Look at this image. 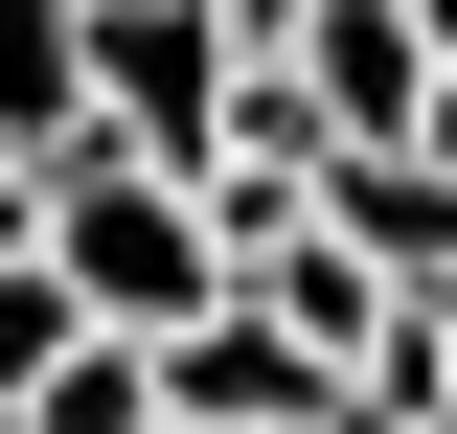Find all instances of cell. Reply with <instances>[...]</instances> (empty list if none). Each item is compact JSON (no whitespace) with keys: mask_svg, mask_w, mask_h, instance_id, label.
<instances>
[{"mask_svg":"<svg viewBox=\"0 0 457 434\" xmlns=\"http://www.w3.org/2000/svg\"><path fill=\"white\" fill-rule=\"evenodd\" d=\"M0 434H161V343H114V321H92V343H69V366L23 388Z\"/></svg>","mask_w":457,"mask_h":434,"instance_id":"obj_6","label":"cell"},{"mask_svg":"<svg viewBox=\"0 0 457 434\" xmlns=\"http://www.w3.org/2000/svg\"><path fill=\"white\" fill-rule=\"evenodd\" d=\"M0 252H46V161H0Z\"/></svg>","mask_w":457,"mask_h":434,"instance_id":"obj_8","label":"cell"},{"mask_svg":"<svg viewBox=\"0 0 457 434\" xmlns=\"http://www.w3.org/2000/svg\"><path fill=\"white\" fill-rule=\"evenodd\" d=\"M411 138H435V161H457V69H435V92H411Z\"/></svg>","mask_w":457,"mask_h":434,"instance_id":"obj_10","label":"cell"},{"mask_svg":"<svg viewBox=\"0 0 457 434\" xmlns=\"http://www.w3.org/2000/svg\"><path fill=\"white\" fill-rule=\"evenodd\" d=\"M320 229L389 274V297H435V274H457V161H435V138H343V161H320Z\"/></svg>","mask_w":457,"mask_h":434,"instance_id":"obj_4","label":"cell"},{"mask_svg":"<svg viewBox=\"0 0 457 434\" xmlns=\"http://www.w3.org/2000/svg\"><path fill=\"white\" fill-rule=\"evenodd\" d=\"M275 92L320 114V161H343V138H411V92H435V46H411V0H297Z\"/></svg>","mask_w":457,"mask_h":434,"instance_id":"obj_3","label":"cell"},{"mask_svg":"<svg viewBox=\"0 0 457 434\" xmlns=\"http://www.w3.org/2000/svg\"><path fill=\"white\" fill-rule=\"evenodd\" d=\"M69 343H92V297H69V274H46V252H0V412H23V388H46V366H69Z\"/></svg>","mask_w":457,"mask_h":434,"instance_id":"obj_7","label":"cell"},{"mask_svg":"<svg viewBox=\"0 0 457 434\" xmlns=\"http://www.w3.org/2000/svg\"><path fill=\"white\" fill-rule=\"evenodd\" d=\"M69 23H92V138L206 183V138H228V92H252V46H228L206 0H69Z\"/></svg>","mask_w":457,"mask_h":434,"instance_id":"obj_2","label":"cell"},{"mask_svg":"<svg viewBox=\"0 0 457 434\" xmlns=\"http://www.w3.org/2000/svg\"><path fill=\"white\" fill-rule=\"evenodd\" d=\"M46 274L92 297L114 343H183V321L228 297V229H206V183H183V161H114V138H69V161H46Z\"/></svg>","mask_w":457,"mask_h":434,"instance_id":"obj_1","label":"cell"},{"mask_svg":"<svg viewBox=\"0 0 457 434\" xmlns=\"http://www.w3.org/2000/svg\"><path fill=\"white\" fill-rule=\"evenodd\" d=\"M411 434H457V412H411Z\"/></svg>","mask_w":457,"mask_h":434,"instance_id":"obj_13","label":"cell"},{"mask_svg":"<svg viewBox=\"0 0 457 434\" xmlns=\"http://www.w3.org/2000/svg\"><path fill=\"white\" fill-rule=\"evenodd\" d=\"M411 46H435V69H457V0H411Z\"/></svg>","mask_w":457,"mask_h":434,"instance_id":"obj_11","label":"cell"},{"mask_svg":"<svg viewBox=\"0 0 457 434\" xmlns=\"http://www.w3.org/2000/svg\"><path fill=\"white\" fill-rule=\"evenodd\" d=\"M411 343H435V412H457V274H435V297H411Z\"/></svg>","mask_w":457,"mask_h":434,"instance_id":"obj_9","label":"cell"},{"mask_svg":"<svg viewBox=\"0 0 457 434\" xmlns=\"http://www.w3.org/2000/svg\"><path fill=\"white\" fill-rule=\"evenodd\" d=\"M69 138H92V23L0 0V161H69Z\"/></svg>","mask_w":457,"mask_h":434,"instance_id":"obj_5","label":"cell"},{"mask_svg":"<svg viewBox=\"0 0 457 434\" xmlns=\"http://www.w3.org/2000/svg\"><path fill=\"white\" fill-rule=\"evenodd\" d=\"M252 434H343V412H252Z\"/></svg>","mask_w":457,"mask_h":434,"instance_id":"obj_12","label":"cell"}]
</instances>
